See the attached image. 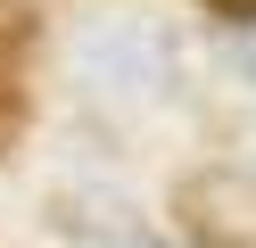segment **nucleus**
I'll return each mask as SVG.
<instances>
[{"label": "nucleus", "mask_w": 256, "mask_h": 248, "mask_svg": "<svg viewBox=\"0 0 256 248\" xmlns=\"http://www.w3.org/2000/svg\"><path fill=\"white\" fill-rule=\"evenodd\" d=\"M182 215L198 248H256V182L248 174H190Z\"/></svg>", "instance_id": "obj_1"}, {"label": "nucleus", "mask_w": 256, "mask_h": 248, "mask_svg": "<svg viewBox=\"0 0 256 248\" xmlns=\"http://www.w3.org/2000/svg\"><path fill=\"white\" fill-rule=\"evenodd\" d=\"M83 75H91V91H108V99H166L174 58H166L157 33H108V42L83 50Z\"/></svg>", "instance_id": "obj_2"}, {"label": "nucleus", "mask_w": 256, "mask_h": 248, "mask_svg": "<svg viewBox=\"0 0 256 248\" xmlns=\"http://www.w3.org/2000/svg\"><path fill=\"white\" fill-rule=\"evenodd\" d=\"M58 240L66 248H174L166 231H149L140 207H124L116 190H66L58 198Z\"/></svg>", "instance_id": "obj_3"}, {"label": "nucleus", "mask_w": 256, "mask_h": 248, "mask_svg": "<svg viewBox=\"0 0 256 248\" xmlns=\"http://www.w3.org/2000/svg\"><path fill=\"white\" fill-rule=\"evenodd\" d=\"M17 124H25V91H17V75H8V58H0V149L17 141Z\"/></svg>", "instance_id": "obj_4"}, {"label": "nucleus", "mask_w": 256, "mask_h": 248, "mask_svg": "<svg viewBox=\"0 0 256 248\" xmlns=\"http://www.w3.org/2000/svg\"><path fill=\"white\" fill-rule=\"evenodd\" d=\"M215 17H232V25H256V0H206Z\"/></svg>", "instance_id": "obj_5"}, {"label": "nucleus", "mask_w": 256, "mask_h": 248, "mask_svg": "<svg viewBox=\"0 0 256 248\" xmlns=\"http://www.w3.org/2000/svg\"><path fill=\"white\" fill-rule=\"evenodd\" d=\"M240 66H248V75H256V33H248V42H240Z\"/></svg>", "instance_id": "obj_6"}]
</instances>
